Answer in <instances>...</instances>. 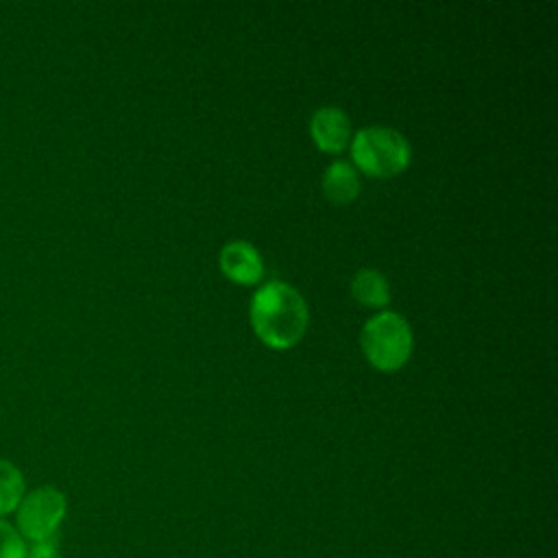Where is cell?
Masks as SVG:
<instances>
[{
  "instance_id": "obj_8",
  "label": "cell",
  "mask_w": 558,
  "mask_h": 558,
  "mask_svg": "<svg viewBox=\"0 0 558 558\" xmlns=\"http://www.w3.org/2000/svg\"><path fill=\"white\" fill-rule=\"evenodd\" d=\"M351 296L373 310H384L390 303V283L384 272L375 268H360L351 277Z\"/></svg>"
},
{
  "instance_id": "obj_10",
  "label": "cell",
  "mask_w": 558,
  "mask_h": 558,
  "mask_svg": "<svg viewBox=\"0 0 558 558\" xmlns=\"http://www.w3.org/2000/svg\"><path fill=\"white\" fill-rule=\"evenodd\" d=\"M0 558H26V541L4 519H0Z\"/></svg>"
},
{
  "instance_id": "obj_5",
  "label": "cell",
  "mask_w": 558,
  "mask_h": 558,
  "mask_svg": "<svg viewBox=\"0 0 558 558\" xmlns=\"http://www.w3.org/2000/svg\"><path fill=\"white\" fill-rule=\"evenodd\" d=\"M218 266L238 286H255L264 277V257L246 240H229L218 253Z\"/></svg>"
},
{
  "instance_id": "obj_9",
  "label": "cell",
  "mask_w": 558,
  "mask_h": 558,
  "mask_svg": "<svg viewBox=\"0 0 558 558\" xmlns=\"http://www.w3.org/2000/svg\"><path fill=\"white\" fill-rule=\"evenodd\" d=\"M24 493L26 484L22 471L13 462L0 458V519L9 512H15Z\"/></svg>"
},
{
  "instance_id": "obj_1",
  "label": "cell",
  "mask_w": 558,
  "mask_h": 558,
  "mask_svg": "<svg viewBox=\"0 0 558 558\" xmlns=\"http://www.w3.org/2000/svg\"><path fill=\"white\" fill-rule=\"evenodd\" d=\"M248 318L255 336L270 349H292L305 336L310 312L303 294L279 279L262 283L251 296Z\"/></svg>"
},
{
  "instance_id": "obj_4",
  "label": "cell",
  "mask_w": 558,
  "mask_h": 558,
  "mask_svg": "<svg viewBox=\"0 0 558 558\" xmlns=\"http://www.w3.org/2000/svg\"><path fill=\"white\" fill-rule=\"evenodd\" d=\"M68 510L65 495L54 486H37L24 493L15 508V530L28 543L54 538Z\"/></svg>"
},
{
  "instance_id": "obj_7",
  "label": "cell",
  "mask_w": 558,
  "mask_h": 558,
  "mask_svg": "<svg viewBox=\"0 0 558 558\" xmlns=\"http://www.w3.org/2000/svg\"><path fill=\"white\" fill-rule=\"evenodd\" d=\"M320 183H323V192H325L327 201H331L336 205H347V203L355 201L360 194V187H362L360 172L347 159L331 161L325 168Z\"/></svg>"
},
{
  "instance_id": "obj_11",
  "label": "cell",
  "mask_w": 558,
  "mask_h": 558,
  "mask_svg": "<svg viewBox=\"0 0 558 558\" xmlns=\"http://www.w3.org/2000/svg\"><path fill=\"white\" fill-rule=\"evenodd\" d=\"M26 558H59L57 541L48 538V541H37L26 545Z\"/></svg>"
},
{
  "instance_id": "obj_6",
  "label": "cell",
  "mask_w": 558,
  "mask_h": 558,
  "mask_svg": "<svg viewBox=\"0 0 558 558\" xmlns=\"http://www.w3.org/2000/svg\"><path fill=\"white\" fill-rule=\"evenodd\" d=\"M310 137L323 153H342L349 148L353 131L347 111L336 105L318 107L310 118Z\"/></svg>"
},
{
  "instance_id": "obj_3",
  "label": "cell",
  "mask_w": 558,
  "mask_h": 558,
  "mask_svg": "<svg viewBox=\"0 0 558 558\" xmlns=\"http://www.w3.org/2000/svg\"><path fill=\"white\" fill-rule=\"evenodd\" d=\"M360 344L373 368L395 373L410 360L414 336L410 323L399 312L379 310L364 323Z\"/></svg>"
},
{
  "instance_id": "obj_2",
  "label": "cell",
  "mask_w": 558,
  "mask_h": 558,
  "mask_svg": "<svg viewBox=\"0 0 558 558\" xmlns=\"http://www.w3.org/2000/svg\"><path fill=\"white\" fill-rule=\"evenodd\" d=\"M351 163L357 172H364L373 179H390L408 170L412 159L410 142L403 133L390 126L373 124L353 133L351 144Z\"/></svg>"
}]
</instances>
